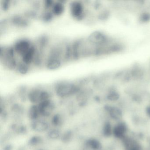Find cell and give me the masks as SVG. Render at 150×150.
I'll return each mask as SVG.
<instances>
[{
    "instance_id": "obj_1",
    "label": "cell",
    "mask_w": 150,
    "mask_h": 150,
    "mask_svg": "<svg viewBox=\"0 0 150 150\" xmlns=\"http://www.w3.org/2000/svg\"><path fill=\"white\" fill-rule=\"evenodd\" d=\"M1 59L3 60L7 67L13 69L16 66V62L14 58V51L11 48L2 49L1 50Z\"/></svg>"
},
{
    "instance_id": "obj_2",
    "label": "cell",
    "mask_w": 150,
    "mask_h": 150,
    "mask_svg": "<svg viewBox=\"0 0 150 150\" xmlns=\"http://www.w3.org/2000/svg\"><path fill=\"white\" fill-rule=\"evenodd\" d=\"M28 98L33 103L39 104L44 101L50 100V95L45 91L35 89L29 93Z\"/></svg>"
},
{
    "instance_id": "obj_3",
    "label": "cell",
    "mask_w": 150,
    "mask_h": 150,
    "mask_svg": "<svg viewBox=\"0 0 150 150\" xmlns=\"http://www.w3.org/2000/svg\"><path fill=\"white\" fill-rule=\"evenodd\" d=\"M40 115L43 116H50L54 110L55 106L51 100H47L38 104Z\"/></svg>"
},
{
    "instance_id": "obj_4",
    "label": "cell",
    "mask_w": 150,
    "mask_h": 150,
    "mask_svg": "<svg viewBox=\"0 0 150 150\" xmlns=\"http://www.w3.org/2000/svg\"><path fill=\"white\" fill-rule=\"evenodd\" d=\"M75 90V87L71 84H61L57 88V93L59 96L66 97L74 93Z\"/></svg>"
},
{
    "instance_id": "obj_5",
    "label": "cell",
    "mask_w": 150,
    "mask_h": 150,
    "mask_svg": "<svg viewBox=\"0 0 150 150\" xmlns=\"http://www.w3.org/2000/svg\"><path fill=\"white\" fill-rule=\"evenodd\" d=\"M128 127L125 123L119 122L113 129V134L116 138L123 139L126 136Z\"/></svg>"
},
{
    "instance_id": "obj_6",
    "label": "cell",
    "mask_w": 150,
    "mask_h": 150,
    "mask_svg": "<svg viewBox=\"0 0 150 150\" xmlns=\"http://www.w3.org/2000/svg\"><path fill=\"white\" fill-rule=\"evenodd\" d=\"M32 45L28 41L26 40H21L17 42L15 45L14 50L17 53L22 56Z\"/></svg>"
},
{
    "instance_id": "obj_7",
    "label": "cell",
    "mask_w": 150,
    "mask_h": 150,
    "mask_svg": "<svg viewBox=\"0 0 150 150\" xmlns=\"http://www.w3.org/2000/svg\"><path fill=\"white\" fill-rule=\"evenodd\" d=\"M71 12L74 18H79L83 14V7L82 4L78 1H74L71 4Z\"/></svg>"
},
{
    "instance_id": "obj_8",
    "label": "cell",
    "mask_w": 150,
    "mask_h": 150,
    "mask_svg": "<svg viewBox=\"0 0 150 150\" xmlns=\"http://www.w3.org/2000/svg\"><path fill=\"white\" fill-rule=\"evenodd\" d=\"M48 123L43 120H35L32 124V128L34 130L38 132L45 131L48 129Z\"/></svg>"
},
{
    "instance_id": "obj_9",
    "label": "cell",
    "mask_w": 150,
    "mask_h": 150,
    "mask_svg": "<svg viewBox=\"0 0 150 150\" xmlns=\"http://www.w3.org/2000/svg\"><path fill=\"white\" fill-rule=\"evenodd\" d=\"M35 52V50L34 46L31 47L29 49L28 51L26 52L22 56L23 61L25 64H28L32 62L34 58V56Z\"/></svg>"
},
{
    "instance_id": "obj_10",
    "label": "cell",
    "mask_w": 150,
    "mask_h": 150,
    "mask_svg": "<svg viewBox=\"0 0 150 150\" xmlns=\"http://www.w3.org/2000/svg\"><path fill=\"white\" fill-rule=\"evenodd\" d=\"M61 65L60 59L57 57L50 58L47 61L46 67L49 70H56L59 68Z\"/></svg>"
},
{
    "instance_id": "obj_11",
    "label": "cell",
    "mask_w": 150,
    "mask_h": 150,
    "mask_svg": "<svg viewBox=\"0 0 150 150\" xmlns=\"http://www.w3.org/2000/svg\"><path fill=\"white\" fill-rule=\"evenodd\" d=\"M107 110L112 119L118 120L122 117V112L119 108L115 107H107Z\"/></svg>"
},
{
    "instance_id": "obj_12",
    "label": "cell",
    "mask_w": 150,
    "mask_h": 150,
    "mask_svg": "<svg viewBox=\"0 0 150 150\" xmlns=\"http://www.w3.org/2000/svg\"><path fill=\"white\" fill-rule=\"evenodd\" d=\"M86 146L89 150H100L102 148L100 141L95 139H88L86 143Z\"/></svg>"
},
{
    "instance_id": "obj_13",
    "label": "cell",
    "mask_w": 150,
    "mask_h": 150,
    "mask_svg": "<svg viewBox=\"0 0 150 150\" xmlns=\"http://www.w3.org/2000/svg\"><path fill=\"white\" fill-rule=\"evenodd\" d=\"M28 115L30 118L33 121L37 120L39 116L41 115L38 105H33L29 110Z\"/></svg>"
},
{
    "instance_id": "obj_14",
    "label": "cell",
    "mask_w": 150,
    "mask_h": 150,
    "mask_svg": "<svg viewBox=\"0 0 150 150\" xmlns=\"http://www.w3.org/2000/svg\"><path fill=\"white\" fill-rule=\"evenodd\" d=\"M64 10V7L62 3L57 2L53 5L52 7L53 13L57 16L62 14Z\"/></svg>"
},
{
    "instance_id": "obj_15",
    "label": "cell",
    "mask_w": 150,
    "mask_h": 150,
    "mask_svg": "<svg viewBox=\"0 0 150 150\" xmlns=\"http://www.w3.org/2000/svg\"><path fill=\"white\" fill-rule=\"evenodd\" d=\"M103 135L105 137H108L113 134V129H112L111 125L109 122L105 123L103 126Z\"/></svg>"
},
{
    "instance_id": "obj_16",
    "label": "cell",
    "mask_w": 150,
    "mask_h": 150,
    "mask_svg": "<svg viewBox=\"0 0 150 150\" xmlns=\"http://www.w3.org/2000/svg\"><path fill=\"white\" fill-rule=\"evenodd\" d=\"M27 64H25L24 62L21 63L18 66L17 69L18 71L20 72V73L22 74H25L28 72V67Z\"/></svg>"
},
{
    "instance_id": "obj_17",
    "label": "cell",
    "mask_w": 150,
    "mask_h": 150,
    "mask_svg": "<svg viewBox=\"0 0 150 150\" xmlns=\"http://www.w3.org/2000/svg\"><path fill=\"white\" fill-rule=\"evenodd\" d=\"M59 132L57 130H52L49 132V136L51 138L56 139L59 137Z\"/></svg>"
},
{
    "instance_id": "obj_18",
    "label": "cell",
    "mask_w": 150,
    "mask_h": 150,
    "mask_svg": "<svg viewBox=\"0 0 150 150\" xmlns=\"http://www.w3.org/2000/svg\"><path fill=\"white\" fill-rule=\"evenodd\" d=\"M61 122V118L59 115H56L52 118V123L54 125H59Z\"/></svg>"
},
{
    "instance_id": "obj_19",
    "label": "cell",
    "mask_w": 150,
    "mask_h": 150,
    "mask_svg": "<svg viewBox=\"0 0 150 150\" xmlns=\"http://www.w3.org/2000/svg\"><path fill=\"white\" fill-rule=\"evenodd\" d=\"M41 139L39 137H34L30 139V143L32 145H35L40 143Z\"/></svg>"
},
{
    "instance_id": "obj_20",
    "label": "cell",
    "mask_w": 150,
    "mask_h": 150,
    "mask_svg": "<svg viewBox=\"0 0 150 150\" xmlns=\"http://www.w3.org/2000/svg\"><path fill=\"white\" fill-rule=\"evenodd\" d=\"M71 133H67L64 136V140H68V139H70V138H71Z\"/></svg>"
},
{
    "instance_id": "obj_21",
    "label": "cell",
    "mask_w": 150,
    "mask_h": 150,
    "mask_svg": "<svg viewBox=\"0 0 150 150\" xmlns=\"http://www.w3.org/2000/svg\"><path fill=\"white\" fill-rule=\"evenodd\" d=\"M52 4V1H45V6L46 7H50Z\"/></svg>"
},
{
    "instance_id": "obj_22",
    "label": "cell",
    "mask_w": 150,
    "mask_h": 150,
    "mask_svg": "<svg viewBox=\"0 0 150 150\" xmlns=\"http://www.w3.org/2000/svg\"><path fill=\"white\" fill-rule=\"evenodd\" d=\"M146 112L147 115L150 117V106L146 108Z\"/></svg>"
}]
</instances>
